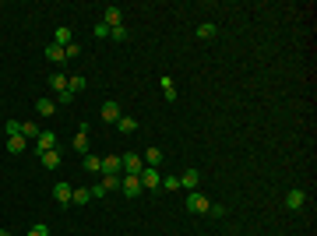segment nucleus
Segmentation results:
<instances>
[{
    "mask_svg": "<svg viewBox=\"0 0 317 236\" xmlns=\"http://www.w3.org/2000/svg\"><path fill=\"white\" fill-rule=\"evenodd\" d=\"M208 205H212V201H208V198H205L201 190H190V194H187V205H183V208H187V212H194V215H205V212H208Z\"/></svg>",
    "mask_w": 317,
    "mask_h": 236,
    "instance_id": "1",
    "label": "nucleus"
},
{
    "mask_svg": "<svg viewBox=\"0 0 317 236\" xmlns=\"http://www.w3.org/2000/svg\"><path fill=\"white\" fill-rule=\"evenodd\" d=\"M138 176H141V187H148V190H158V187H162V173H158L155 166H145Z\"/></svg>",
    "mask_w": 317,
    "mask_h": 236,
    "instance_id": "2",
    "label": "nucleus"
},
{
    "mask_svg": "<svg viewBox=\"0 0 317 236\" xmlns=\"http://www.w3.org/2000/svg\"><path fill=\"white\" fill-rule=\"evenodd\" d=\"M120 190H124L127 198H138V194H141V176H127V173H124V176H120Z\"/></svg>",
    "mask_w": 317,
    "mask_h": 236,
    "instance_id": "3",
    "label": "nucleus"
},
{
    "mask_svg": "<svg viewBox=\"0 0 317 236\" xmlns=\"http://www.w3.org/2000/svg\"><path fill=\"white\" fill-rule=\"evenodd\" d=\"M141 169H145V162H141L138 152H127V155H124V173H127V176H138Z\"/></svg>",
    "mask_w": 317,
    "mask_h": 236,
    "instance_id": "4",
    "label": "nucleus"
},
{
    "mask_svg": "<svg viewBox=\"0 0 317 236\" xmlns=\"http://www.w3.org/2000/svg\"><path fill=\"white\" fill-rule=\"evenodd\" d=\"M120 173H124V159L120 155L102 159V176H120Z\"/></svg>",
    "mask_w": 317,
    "mask_h": 236,
    "instance_id": "5",
    "label": "nucleus"
},
{
    "mask_svg": "<svg viewBox=\"0 0 317 236\" xmlns=\"http://www.w3.org/2000/svg\"><path fill=\"white\" fill-rule=\"evenodd\" d=\"M120 116H124L120 102H113V99H109V102H102V120H106V124H116Z\"/></svg>",
    "mask_w": 317,
    "mask_h": 236,
    "instance_id": "6",
    "label": "nucleus"
},
{
    "mask_svg": "<svg viewBox=\"0 0 317 236\" xmlns=\"http://www.w3.org/2000/svg\"><path fill=\"white\" fill-rule=\"evenodd\" d=\"M35 148H39V152H53V148H57V134H53V131H39Z\"/></svg>",
    "mask_w": 317,
    "mask_h": 236,
    "instance_id": "7",
    "label": "nucleus"
},
{
    "mask_svg": "<svg viewBox=\"0 0 317 236\" xmlns=\"http://www.w3.org/2000/svg\"><path fill=\"white\" fill-rule=\"evenodd\" d=\"M102 25H106V28H116V25H124V11H120V7H106V14H102Z\"/></svg>",
    "mask_w": 317,
    "mask_h": 236,
    "instance_id": "8",
    "label": "nucleus"
},
{
    "mask_svg": "<svg viewBox=\"0 0 317 236\" xmlns=\"http://www.w3.org/2000/svg\"><path fill=\"white\" fill-rule=\"evenodd\" d=\"M303 205H307V194H303V190H289V194H286V208L300 212Z\"/></svg>",
    "mask_w": 317,
    "mask_h": 236,
    "instance_id": "9",
    "label": "nucleus"
},
{
    "mask_svg": "<svg viewBox=\"0 0 317 236\" xmlns=\"http://www.w3.org/2000/svg\"><path fill=\"white\" fill-rule=\"evenodd\" d=\"M39 159H43V166H46V169H60V162H64L57 148H53V152H39Z\"/></svg>",
    "mask_w": 317,
    "mask_h": 236,
    "instance_id": "10",
    "label": "nucleus"
},
{
    "mask_svg": "<svg viewBox=\"0 0 317 236\" xmlns=\"http://www.w3.org/2000/svg\"><path fill=\"white\" fill-rule=\"evenodd\" d=\"M53 198H57V205H71V187L60 180V183L53 187Z\"/></svg>",
    "mask_w": 317,
    "mask_h": 236,
    "instance_id": "11",
    "label": "nucleus"
},
{
    "mask_svg": "<svg viewBox=\"0 0 317 236\" xmlns=\"http://www.w3.org/2000/svg\"><path fill=\"white\" fill-rule=\"evenodd\" d=\"M215 32H219L215 21H201V25H197V39H215Z\"/></svg>",
    "mask_w": 317,
    "mask_h": 236,
    "instance_id": "12",
    "label": "nucleus"
},
{
    "mask_svg": "<svg viewBox=\"0 0 317 236\" xmlns=\"http://www.w3.org/2000/svg\"><path fill=\"white\" fill-rule=\"evenodd\" d=\"M35 113H39V116H53V113H57V102H53V99H39V102H35Z\"/></svg>",
    "mask_w": 317,
    "mask_h": 236,
    "instance_id": "13",
    "label": "nucleus"
},
{
    "mask_svg": "<svg viewBox=\"0 0 317 236\" xmlns=\"http://www.w3.org/2000/svg\"><path fill=\"white\" fill-rule=\"evenodd\" d=\"M197 180H201V176H197V169H187V173L180 176V187H187V190H197Z\"/></svg>",
    "mask_w": 317,
    "mask_h": 236,
    "instance_id": "14",
    "label": "nucleus"
},
{
    "mask_svg": "<svg viewBox=\"0 0 317 236\" xmlns=\"http://www.w3.org/2000/svg\"><path fill=\"white\" fill-rule=\"evenodd\" d=\"M162 159H166V152H162V148H145V166H155V169H158V162H162Z\"/></svg>",
    "mask_w": 317,
    "mask_h": 236,
    "instance_id": "15",
    "label": "nucleus"
},
{
    "mask_svg": "<svg viewBox=\"0 0 317 236\" xmlns=\"http://www.w3.org/2000/svg\"><path fill=\"white\" fill-rule=\"evenodd\" d=\"M50 88H53L57 95H60V92H67V78H64L60 71H53V74H50Z\"/></svg>",
    "mask_w": 317,
    "mask_h": 236,
    "instance_id": "16",
    "label": "nucleus"
},
{
    "mask_svg": "<svg viewBox=\"0 0 317 236\" xmlns=\"http://www.w3.org/2000/svg\"><path fill=\"white\" fill-rule=\"evenodd\" d=\"M74 152H81V155H88V131L81 127L78 134H74Z\"/></svg>",
    "mask_w": 317,
    "mask_h": 236,
    "instance_id": "17",
    "label": "nucleus"
},
{
    "mask_svg": "<svg viewBox=\"0 0 317 236\" xmlns=\"http://www.w3.org/2000/svg\"><path fill=\"white\" fill-rule=\"evenodd\" d=\"M46 57H50L53 64H64V60H67V57H64V46H57V43H50V46H46Z\"/></svg>",
    "mask_w": 317,
    "mask_h": 236,
    "instance_id": "18",
    "label": "nucleus"
},
{
    "mask_svg": "<svg viewBox=\"0 0 317 236\" xmlns=\"http://www.w3.org/2000/svg\"><path fill=\"white\" fill-rule=\"evenodd\" d=\"M25 148H28V138H21V134H18V138H7V152L18 155V152H25Z\"/></svg>",
    "mask_w": 317,
    "mask_h": 236,
    "instance_id": "19",
    "label": "nucleus"
},
{
    "mask_svg": "<svg viewBox=\"0 0 317 236\" xmlns=\"http://www.w3.org/2000/svg\"><path fill=\"white\" fill-rule=\"evenodd\" d=\"M158 85H162V92H166V99H169V102H176V99H180V95H176V85H173V78H169V74L158 81Z\"/></svg>",
    "mask_w": 317,
    "mask_h": 236,
    "instance_id": "20",
    "label": "nucleus"
},
{
    "mask_svg": "<svg viewBox=\"0 0 317 236\" xmlns=\"http://www.w3.org/2000/svg\"><path fill=\"white\" fill-rule=\"evenodd\" d=\"M109 39H113V43H127V39H131L127 25H116V28H109Z\"/></svg>",
    "mask_w": 317,
    "mask_h": 236,
    "instance_id": "21",
    "label": "nucleus"
},
{
    "mask_svg": "<svg viewBox=\"0 0 317 236\" xmlns=\"http://www.w3.org/2000/svg\"><path fill=\"white\" fill-rule=\"evenodd\" d=\"M116 127H120L124 134H134V131H138V120H134V116H120V120H116Z\"/></svg>",
    "mask_w": 317,
    "mask_h": 236,
    "instance_id": "22",
    "label": "nucleus"
},
{
    "mask_svg": "<svg viewBox=\"0 0 317 236\" xmlns=\"http://www.w3.org/2000/svg\"><path fill=\"white\" fill-rule=\"evenodd\" d=\"M85 169H88V173H102V159L88 152V155H85Z\"/></svg>",
    "mask_w": 317,
    "mask_h": 236,
    "instance_id": "23",
    "label": "nucleus"
},
{
    "mask_svg": "<svg viewBox=\"0 0 317 236\" xmlns=\"http://www.w3.org/2000/svg\"><path fill=\"white\" fill-rule=\"evenodd\" d=\"M57 46H71V28H67V25L57 28Z\"/></svg>",
    "mask_w": 317,
    "mask_h": 236,
    "instance_id": "24",
    "label": "nucleus"
},
{
    "mask_svg": "<svg viewBox=\"0 0 317 236\" xmlns=\"http://www.w3.org/2000/svg\"><path fill=\"white\" fill-rule=\"evenodd\" d=\"M88 201H92L88 190H71V205H88Z\"/></svg>",
    "mask_w": 317,
    "mask_h": 236,
    "instance_id": "25",
    "label": "nucleus"
},
{
    "mask_svg": "<svg viewBox=\"0 0 317 236\" xmlns=\"http://www.w3.org/2000/svg\"><path fill=\"white\" fill-rule=\"evenodd\" d=\"M4 131H7V138H18V134H21V120H7Z\"/></svg>",
    "mask_w": 317,
    "mask_h": 236,
    "instance_id": "26",
    "label": "nucleus"
},
{
    "mask_svg": "<svg viewBox=\"0 0 317 236\" xmlns=\"http://www.w3.org/2000/svg\"><path fill=\"white\" fill-rule=\"evenodd\" d=\"M39 124H21V138H39Z\"/></svg>",
    "mask_w": 317,
    "mask_h": 236,
    "instance_id": "27",
    "label": "nucleus"
},
{
    "mask_svg": "<svg viewBox=\"0 0 317 236\" xmlns=\"http://www.w3.org/2000/svg\"><path fill=\"white\" fill-rule=\"evenodd\" d=\"M99 183L106 187V194H109V190H120V176H102Z\"/></svg>",
    "mask_w": 317,
    "mask_h": 236,
    "instance_id": "28",
    "label": "nucleus"
},
{
    "mask_svg": "<svg viewBox=\"0 0 317 236\" xmlns=\"http://www.w3.org/2000/svg\"><path fill=\"white\" fill-rule=\"evenodd\" d=\"M162 190H180V176H162Z\"/></svg>",
    "mask_w": 317,
    "mask_h": 236,
    "instance_id": "29",
    "label": "nucleus"
},
{
    "mask_svg": "<svg viewBox=\"0 0 317 236\" xmlns=\"http://www.w3.org/2000/svg\"><path fill=\"white\" fill-rule=\"evenodd\" d=\"M81 88H85V78H78V74H74V78H67V92H71V95H78Z\"/></svg>",
    "mask_w": 317,
    "mask_h": 236,
    "instance_id": "30",
    "label": "nucleus"
},
{
    "mask_svg": "<svg viewBox=\"0 0 317 236\" xmlns=\"http://www.w3.org/2000/svg\"><path fill=\"white\" fill-rule=\"evenodd\" d=\"M208 215H215V219H222V215H226V205H208Z\"/></svg>",
    "mask_w": 317,
    "mask_h": 236,
    "instance_id": "31",
    "label": "nucleus"
},
{
    "mask_svg": "<svg viewBox=\"0 0 317 236\" xmlns=\"http://www.w3.org/2000/svg\"><path fill=\"white\" fill-rule=\"evenodd\" d=\"M28 236H50V229L39 222V226H32V229H28Z\"/></svg>",
    "mask_w": 317,
    "mask_h": 236,
    "instance_id": "32",
    "label": "nucleus"
},
{
    "mask_svg": "<svg viewBox=\"0 0 317 236\" xmlns=\"http://www.w3.org/2000/svg\"><path fill=\"white\" fill-rule=\"evenodd\" d=\"M95 35H99V39H109V28H106V25L99 21V25H95Z\"/></svg>",
    "mask_w": 317,
    "mask_h": 236,
    "instance_id": "33",
    "label": "nucleus"
},
{
    "mask_svg": "<svg viewBox=\"0 0 317 236\" xmlns=\"http://www.w3.org/2000/svg\"><path fill=\"white\" fill-rule=\"evenodd\" d=\"M64 57H67V60H74V57H78V46H74V43H71V46H64Z\"/></svg>",
    "mask_w": 317,
    "mask_h": 236,
    "instance_id": "34",
    "label": "nucleus"
},
{
    "mask_svg": "<svg viewBox=\"0 0 317 236\" xmlns=\"http://www.w3.org/2000/svg\"><path fill=\"white\" fill-rule=\"evenodd\" d=\"M88 194H92V198H106V187H102V183H95V187H92Z\"/></svg>",
    "mask_w": 317,
    "mask_h": 236,
    "instance_id": "35",
    "label": "nucleus"
},
{
    "mask_svg": "<svg viewBox=\"0 0 317 236\" xmlns=\"http://www.w3.org/2000/svg\"><path fill=\"white\" fill-rule=\"evenodd\" d=\"M0 236H11V233H7V229H0Z\"/></svg>",
    "mask_w": 317,
    "mask_h": 236,
    "instance_id": "36",
    "label": "nucleus"
}]
</instances>
